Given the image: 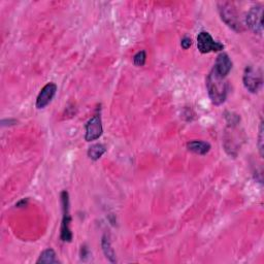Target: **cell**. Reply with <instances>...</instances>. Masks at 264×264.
<instances>
[{"instance_id": "5", "label": "cell", "mask_w": 264, "mask_h": 264, "mask_svg": "<svg viewBox=\"0 0 264 264\" xmlns=\"http://www.w3.org/2000/svg\"><path fill=\"white\" fill-rule=\"evenodd\" d=\"M197 48L200 53L208 54L211 52H219L224 49V45L215 40L207 31H201L197 36Z\"/></svg>"}, {"instance_id": "14", "label": "cell", "mask_w": 264, "mask_h": 264, "mask_svg": "<svg viewBox=\"0 0 264 264\" xmlns=\"http://www.w3.org/2000/svg\"><path fill=\"white\" fill-rule=\"evenodd\" d=\"M146 60H147V54L145 51H139L133 57V62L136 66H144L146 64Z\"/></svg>"}, {"instance_id": "9", "label": "cell", "mask_w": 264, "mask_h": 264, "mask_svg": "<svg viewBox=\"0 0 264 264\" xmlns=\"http://www.w3.org/2000/svg\"><path fill=\"white\" fill-rule=\"evenodd\" d=\"M218 74L226 77L230 70L232 69V61L226 53H221L218 55L215 66L213 68Z\"/></svg>"}, {"instance_id": "12", "label": "cell", "mask_w": 264, "mask_h": 264, "mask_svg": "<svg viewBox=\"0 0 264 264\" xmlns=\"http://www.w3.org/2000/svg\"><path fill=\"white\" fill-rule=\"evenodd\" d=\"M58 262L59 261L56 258V253L53 249L45 250L36 261V263H42V264H52V263H58Z\"/></svg>"}, {"instance_id": "4", "label": "cell", "mask_w": 264, "mask_h": 264, "mask_svg": "<svg viewBox=\"0 0 264 264\" xmlns=\"http://www.w3.org/2000/svg\"><path fill=\"white\" fill-rule=\"evenodd\" d=\"M243 86L246 89L251 93H257L262 86V72L259 68H255L251 65L247 66L242 77Z\"/></svg>"}, {"instance_id": "11", "label": "cell", "mask_w": 264, "mask_h": 264, "mask_svg": "<svg viewBox=\"0 0 264 264\" xmlns=\"http://www.w3.org/2000/svg\"><path fill=\"white\" fill-rule=\"evenodd\" d=\"M101 247H103V251L106 255V257L113 263H115L117 261L116 259V254H115V251L112 247V243H111V240H110V237L108 235H104L103 236V239H101Z\"/></svg>"}, {"instance_id": "17", "label": "cell", "mask_w": 264, "mask_h": 264, "mask_svg": "<svg viewBox=\"0 0 264 264\" xmlns=\"http://www.w3.org/2000/svg\"><path fill=\"white\" fill-rule=\"evenodd\" d=\"M27 206H28V198H24V199L20 200V201L16 205L17 208H24V207H27Z\"/></svg>"}, {"instance_id": "2", "label": "cell", "mask_w": 264, "mask_h": 264, "mask_svg": "<svg viewBox=\"0 0 264 264\" xmlns=\"http://www.w3.org/2000/svg\"><path fill=\"white\" fill-rule=\"evenodd\" d=\"M219 13L222 21L236 32L243 31V26L241 25L238 17V13L231 3H220L219 4Z\"/></svg>"}, {"instance_id": "13", "label": "cell", "mask_w": 264, "mask_h": 264, "mask_svg": "<svg viewBox=\"0 0 264 264\" xmlns=\"http://www.w3.org/2000/svg\"><path fill=\"white\" fill-rule=\"evenodd\" d=\"M107 152V148L101 145V144H96L93 145L88 150V157H89L91 160H98L99 158H101V156Z\"/></svg>"}, {"instance_id": "8", "label": "cell", "mask_w": 264, "mask_h": 264, "mask_svg": "<svg viewBox=\"0 0 264 264\" xmlns=\"http://www.w3.org/2000/svg\"><path fill=\"white\" fill-rule=\"evenodd\" d=\"M57 92V85L54 83L47 84L40 90L37 99H36V108L42 110L45 109L54 98Z\"/></svg>"}, {"instance_id": "15", "label": "cell", "mask_w": 264, "mask_h": 264, "mask_svg": "<svg viewBox=\"0 0 264 264\" xmlns=\"http://www.w3.org/2000/svg\"><path fill=\"white\" fill-rule=\"evenodd\" d=\"M263 122L261 121L260 122V125H259V135H258V149H259V154L261 157H263V154H264V146H263Z\"/></svg>"}, {"instance_id": "7", "label": "cell", "mask_w": 264, "mask_h": 264, "mask_svg": "<svg viewBox=\"0 0 264 264\" xmlns=\"http://www.w3.org/2000/svg\"><path fill=\"white\" fill-rule=\"evenodd\" d=\"M85 129H86L85 139L87 141H93V140L98 139L103 135V132H104L100 116L99 115L93 116L89 121L86 123Z\"/></svg>"}, {"instance_id": "16", "label": "cell", "mask_w": 264, "mask_h": 264, "mask_svg": "<svg viewBox=\"0 0 264 264\" xmlns=\"http://www.w3.org/2000/svg\"><path fill=\"white\" fill-rule=\"evenodd\" d=\"M181 46H182V48L184 50H188L192 46V39L190 37H188V36H185L181 40Z\"/></svg>"}, {"instance_id": "6", "label": "cell", "mask_w": 264, "mask_h": 264, "mask_svg": "<svg viewBox=\"0 0 264 264\" xmlns=\"http://www.w3.org/2000/svg\"><path fill=\"white\" fill-rule=\"evenodd\" d=\"M246 24L255 34L263 32V8L261 6L253 7L246 17Z\"/></svg>"}, {"instance_id": "10", "label": "cell", "mask_w": 264, "mask_h": 264, "mask_svg": "<svg viewBox=\"0 0 264 264\" xmlns=\"http://www.w3.org/2000/svg\"><path fill=\"white\" fill-rule=\"evenodd\" d=\"M187 148L190 152L197 155H207L211 151V145L202 140H193L187 144Z\"/></svg>"}, {"instance_id": "1", "label": "cell", "mask_w": 264, "mask_h": 264, "mask_svg": "<svg viewBox=\"0 0 264 264\" xmlns=\"http://www.w3.org/2000/svg\"><path fill=\"white\" fill-rule=\"evenodd\" d=\"M207 89L213 105L221 106L225 103L228 94V83L226 77L221 76L212 69L207 77Z\"/></svg>"}, {"instance_id": "3", "label": "cell", "mask_w": 264, "mask_h": 264, "mask_svg": "<svg viewBox=\"0 0 264 264\" xmlns=\"http://www.w3.org/2000/svg\"><path fill=\"white\" fill-rule=\"evenodd\" d=\"M61 202H62V223H61V232L60 238L63 241H71L72 232L70 230L71 216H70V208H69V195L67 191H62L61 193Z\"/></svg>"}]
</instances>
